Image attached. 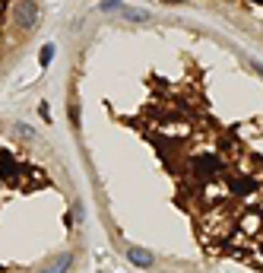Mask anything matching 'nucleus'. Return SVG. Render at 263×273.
I'll return each mask as SVG.
<instances>
[{
	"instance_id": "f257e3e1",
	"label": "nucleus",
	"mask_w": 263,
	"mask_h": 273,
	"mask_svg": "<svg viewBox=\"0 0 263 273\" xmlns=\"http://www.w3.org/2000/svg\"><path fill=\"white\" fill-rule=\"evenodd\" d=\"M35 20H39V4L35 0H20L13 10V23L20 32H32L35 29Z\"/></svg>"
},
{
	"instance_id": "0eeeda50",
	"label": "nucleus",
	"mask_w": 263,
	"mask_h": 273,
	"mask_svg": "<svg viewBox=\"0 0 263 273\" xmlns=\"http://www.w3.org/2000/svg\"><path fill=\"white\" fill-rule=\"evenodd\" d=\"M251 67H254V70H257V74H260V77H263V64H257V61H254V58H251Z\"/></svg>"
},
{
	"instance_id": "39448f33",
	"label": "nucleus",
	"mask_w": 263,
	"mask_h": 273,
	"mask_svg": "<svg viewBox=\"0 0 263 273\" xmlns=\"http://www.w3.org/2000/svg\"><path fill=\"white\" fill-rule=\"evenodd\" d=\"M13 134H20V140H35V131H32V127L29 124H13Z\"/></svg>"
},
{
	"instance_id": "423d86ee",
	"label": "nucleus",
	"mask_w": 263,
	"mask_h": 273,
	"mask_svg": "<svg viewBox=\"0 0 263 273\" xmlns=\"http://www.w3.org/2000/svg\"><path fill=\"white\" fill-rule=\"evenodd\" d=\"M115 7L121 10V4H118V0H105V4H102V10H108V13H111V10H115Z\"/></svg>"
},
{
	"instance_id": "7ed1b4c3",
	"label": "nucleus",
	"mask_w": 263,
	"mask_h": 273,
	"mask_svg": "<svg viewBox=\"0 0 263 273\" xmlns=\"http://www.w3.org/2000/svg\"><path fill=\"white\" fill-rule=\"evenodd\" d=\"M73 261H77V254L64 251V254H58V258H51L48 264H42V270H39V273H70Z\"/></svg>"
},
{
	"instance_id": "20e7f679",
	"label": "nucleus",
	"mask_w": 263,
	"mask_h": 273,
	"mask_svg": "<svg viewBox=\"0 0 263 273\" xmlns=\"http://www.w3.org/2000/svg\"><path fill=\"white\" fill-rule=\"evenodd\" d=\"M121 16L127 23H149V20H153L146 10H137V7H121Z\"/></svg>"
},
{
	"instance_id": "f03ea898",
	"label": "nucleus",
	"mask_w": 263,
	"mask_h": 273,
	"mask_svg": "<svg viewBox=\"0 0 263 273\" xmlns=\"http://www.w3.org/2000/svg\"><path fill=\"white\" fill-rule=\"evenodd\" d=\"M127 261L134 264V267L149 270V267H156V254L149 251V248H137V245H130V248H127Z\"/></svg>"
},
{
	"instance_id": "6e6552de",
	"label": "nucleus",
	"mask_w": 263,
	"mask_h": 273,
	"mask_svg": "<svg viewBox=\"0 0 263 273\" xmlns=\"http://www.w3.org/2000/svg\"><path fill=\"white\" fill-rule=\"evenodd\" d=\"M162 4H178V0H162Z\"/></svg>"
}]
</instances>
